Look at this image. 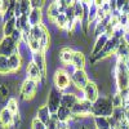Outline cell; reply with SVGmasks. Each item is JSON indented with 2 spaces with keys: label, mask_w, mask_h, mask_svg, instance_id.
Returning <instances> with one entry per match:
<instances>
[{
  "label": "cell",
  "mask_w": 129,
  "mask_h": 129,
  "mask_svg": "<svg viewBox=\"0 0 129 129\" xmlns=\"http://www.w3.org/2000/svg\"><path fill=\"white\" fill-rule=\"evenodd\" d=\"M93 123H94V128L95 129H111L107 117L95 116V117H93Z\"/></svg>",
  "instance_id": "cell-23"
},
{
  "label": "cell",
  "mask_w": 129,
  "mask_h": 129,
  "mask_svg": "<svg viewBox=\"0 0 129 129\" xmlns=\"http://www.w3.org/2000/svg\"><path fill=\"white\" fill-rule=\"evenodd\" d=\"M115 107L112 105L111 95H100L98 100L92 103V116L110 117L114 114Z\"/></svg>",
  "instance_id": "cell-2"
},
{
  "label": "cell",
  "mask_w": 129,
  "mask_h": 129,
  "mask_svg": "<svg viewBox=\"0 0 129 129\" xmlns=\"http://www.w3.org/2000/svg\"><path fill=\"white\" fill-rule=\"evenodd\" d=\"M85 64H87V61H85L84 52H81V50H75V52H74L72 61H71V66H72L75 70H85Z\"/></svg>",
  "instance_id": "cell-14"
},
{
  "label": "cell",
  "mask_w": 129,
  "mask_h": 129,
  "mask_svg": "<svg viewBox=\"0 0 129 129\" xmlns=\"http://www.w3.org/2000/svg\"><path fill=\"white\" fill-rule=\"evenodd\" d=\"M17 30V26H16V18L8 21V22L4 23L3 26V35L4 36H12V34Z\"/></svg>",
  "instance_id": "cell-24"
},
{
  "label": "cell",
  "mask_w": 129,
  "mask_h": 129,
  "mask_svg": "<svg viewBox=\"0 0 129 129\" xmlns=\"http://www.w3.org/2000/svg\"><path fill=\"white\" fill-rule=\"evenodd\" d=\"M62 94L63 92H61L59 89H57L54 85L49 89L48 95H47V106L50 110L52 114H56L58 111V109L61 107V100H62Z\"/></svg>",
  "instance_id": "cell-5"
},
{
  "label": "cell",
  "mask_w": 129,
  "mask_h": 129,
  "mask_svg": "<svg viewBox=\"0 0 129 129\" xmlns=\"http://www.w3.org/2000/svg\"><path fill=\"white\" fill-rule=\"evenodd\" d=\"M126 22H128V26H129V13L126 14Z\"/></svg>",
  "instance_id": "cell-31"
},
{
  "label": "cell",
  "mask_w": 129,
  "mask_h": 129,
  "mask_svg": "<svg viewBox=\"0 0 129 129\" xmlns=\"http://www.w3.org/2000/svg\"><path fill=\"white\" fill-rule=\"evenodd\" d=\"M83 95H84V100H87L90 103H93L98 100L100 89H98V85H97V83L94 80H89V83L85 85V88L83 89Z\"/></svg>",
  "instance_id": "cell-9"
},
{
  "label": "cell",
  "mask_w": 129,
  "mask_h": 129,
  "mask_svg": "<svg viewBox=\"0 0 129 129\" xmlns=\"http://www.w3.org/2000/svg\"><path fill=\"white\" fill-rule=\"evenodd\" d=\"M115 56H116L117 61H123V62L129 63V40L126 38L120 39L119 47H117Z\"/></svg>",
  "instance_id": "cell-10"
},
{
  "label": "cell",
  "mask_w": 129,
  "mask_h": 129,
  "mask_svg": "<svg viewBox=\"0 0 129 129\" xmlns=\"http://www.w3.org/2000/svg\"><path fill=\"white\" fill-rule=\"evenodd\" d=\"M5 107L7 109L12 112V114H18L19 112V105H18V101L16 100V98H9L8 101H7V105H5Z\"/></svg>",
  "instance_id": "cell-25"
},
{
  "label": "cell",
  "mask_w": 129,
  "mask_h": 129,
  "mask_svg": "<svg viewBox=\"0 0 129 129\" xmlns=\"http://www.w3.org/2000/svg\"><path fill=\"white\" fill-rule=\"evenodd\" d=\"M28 23L31 25V27L43 25V10H41V9H39V8H32L31 13H30V16H28Z\"/></svg>",
  "instance_id": "cell-16"
},
{
  "label": "cell",
  "mask_w": 129,
  "mask_h": 129,
  "mask_svg": "<svg viewBox=\"0 0 129 129\" xmlns=\"http://www.w3.org/2000/svg\"><path fill=\"white\" fill-rule=\"evenodd\" d=\"M9 67H10V72H17L21 70V64H22V57H21L19 53H16V54L10 56L9 58Z\"/></svg>",
  "instance_id": "cell-22"
},
{
  "label": "cell",
  "mask_w": 129,
  "mask_h": 129,
  "mask_svg": "<svg viewBox=\"0 0 129 129\" xmlns=\"http://www.w3.org/2000/svg\"><path fill=\"white\" fill-rule=\"evenodd\" d=\"M80 101V98L72 92H63L62 94V100H61V106L67 107V109L72 110V107Z\"/></svg>",
  "instance_id": "cell-13"
},
{
  "label": "cell",
  "mask_w": 129,
  "mask_h": 129,
  "mask_svg": "<svg viewBox=\"0 0 129 129\" xmlns=\"http://www.w3.org/2000/svg\"><path fill=\"white\" fill-rule=\"evenodd\" d=\"M31 129H47V125L44 123H41L39 119L34 117L31 121Z\"/></svg>",
  "instance_id": "cell-30"
},
{
  "label": "cell",
  "mask_w": 129,
  "mask_h": 129,
  "mask_svg": "<svg viewBox=\"0 0 129 129\" xmlns=\"http://www.w3.org/2000/svg\"><path fill=\"white\" fill-rule=\"evenodd\" d=\"M7 74H10L9 59L4 56H0V75H7Z\"/></svg>",
  "instance_id": "cell-26"
},
{
  "label": "cell",
  "mask_w": 129,
  "mask_h": 129,
  "mask_svg": "<svg viewBox=\"0 0 129 129\" xmlns=\"http://www.w3.org/2000/svg\"><path fill=\"white\" fill-rule=\"evenodd\" d=\"M35 117L47 125L48 121L50 120V117H52V112H50V110L48 109L47 105H41L39 109L36 110V116H35Z\"/></svg>",
  "instance_id": "cell-21"
},
{
  "label": "cell",
  "mask_w": 129,
  "mask_h": 129,
  "mask_svg": "<svg viewBox=\"0 0 129 129\" xmlns=\"http://www.w3.org/2000/svg\"><path fill=\"white\" fill-rule=\"evenodd\" d=\"M81 129H87V128H85V126H83V128H81Z\"/></svg>",
  "instance_id": "cell-32"
},
{
  "label": "cell",
  "mask_w": 129,
  "mask_h": 129,
  "mask_svg": "<svg viewBox=\"0 0 129 129\" xmlns=\"http://www.w3.org/2000/svg\"><path fill=\"white\" fill-rule=\"evenodd\" d=\"M32 62H34L36 66L39 67V70H40L41 74H43V76L45 78V75H47V69H48L45 52H38V53H34V54H32Z\"/></svg>",
  "instance_id": "cell-12"
},
{
  "label": "cell",
  "mask_w": 129,
  "mask_h": 129,
  "mask_svg": "<svg viewBox=\"0 0 129 129\" xmlns=\"http://www.w3.org/2000/svg\"><path fill=\"white\" fill-rule=\"evenodd\" d=\"M72 114L75 117H79V119H89L92 116V103L88 102L87 100H80L76 105L72 107Z\"/></svg>",
  "instance_id": "cell-7"
},
{
  "label": "cell",
  "mask_w": 129,
  "mask_h": 129,
  "mask_svg": "<svg viewBox=\"0 0 129 129\" xmlns=\"http://www.w3.org/2000/svg\"><path fill=\"white\" fill-rule=\"evenodd\" d=\"M74 49L70 48V47H63L59 49V61L67 66V64H71V61H72V57H74Z\"/></svg>",
  "instance_id": "cell-20"
},
{
  "label": "cell",
  "mask_w": 129,
  "mask_h": 129,
  "mask_svg": "<svg viewBox=\"0 0 129 129\" xmlns=\"http://www.w3.org/2000/svg\"><path fill=\"white\" fill-rule=\"evenodd\" d=\"M62 13V9L58 4V2H52L49 4V7L47 8V17L49 18V21L53 23L56 21V18Z\"/></svg>",
  "instance_id": "cell-18"
},
{
  "label": "cell",
  "mask_w": 129,
  "mask_h": 129,
  "mask_svg": "<svg viewBox=\"0 0 129 129\" xmlns=\"http://www.w3.org/2000/svg\"><path fill=\"white\" fill-rule=\"evenodd\" d=\"M23 124V116H21V114H16L14 117H13V123H12V126L13 129H21V126H22Z\"/></svg>",
  "instance_id": "cell-28"
},
{
  "label": "cell",
  "mask_w": 129,
  "mask_h": 129,
  "mask_svg": "<svg viewBox=\"0 0 129 129\" xmlns=\"http://www.w3.org/2000/svg\"><path fill=\"white\" fill-rule=\"evenodd\" d=\"M89 80L90 79L85 70H75L71 74V84L79 90H83L85 85L89 83Z\"/></svg>",
  "instance_id": "cell-8"
},
{
  "label": "cell",
  "mask_w": 129,
  "mask_h": 129,
  "mask_svg": "<svg viewBox=\"0 0 129 129\" xmlns=\"http://www.w3.org/2000/svg\"><path fill=\"white\" fill-rule=\"evenodd\" d=\"M109 36L107 35H101L95 39L94 44H93V49H92V53H90V57H94L97 56L100 52H102V49L105 48V45L107 44V41H109Z\"/></svg>",
  "instance_id": "cell-17"
},
{
  "label": "cell",
  "mask_w": 129,
  "mask_h": 129,
  "mask_svg": "<svg viewBox=\"0 0 129 129\" xmlns=\"http://www.w3.org/2000/svg\"><path fill=\"white\" fill-rule=\"evenodd\" d=\"M112 117L119 123V125L124 121H126V117H125V112H124V109L123 107H119V109H115L114 110V114H112Z\"/></svg>",
  "instance_id": "cell-27"
},
{
  "label": "cell",
  "mask_w": 129,
  "mask_h": 129,
  "mask_svg": "<svg viewBox=\"0 0 129 129\" xmlns=\"http://www.w3.org/2000/svg\"><path fill=\"white\" fill-rule=\"evenodd\" d=\"M13 117H14V114L10 112L7 107H3V109L0 110V125H2L4 129L12 126Z\"/></svg>",
  "instance_id": "cell-15"
},
{
  "label": "cell",
  "mask_w": 129,
  "mask_h": 129,
  "mask_svg": "<svg viewBox=\"0 0 129 129\" xmlns=\"http://www.w3.org/2000/svg\"><path fill=\"white\" fill-rule=\"evenodd\" d=\"M26 75H27V79H31V80H34V81H38V83L45 81V78L43 76L41 71L39 70V67L32 61L28 62L27 66H26Z\"/></svg>",
  "instance_id": "cell-11"
},
{
  "label": "cell",
  "mask_w": 129,
  "mask_h": 129,
  "mask_svg": "<svg viewBox=\"0 0 129 129\" xmlns=\"http://www.w3.org/2000/svg\"><path fill=\"white\" fill-rule=\"evenodd\" d=\"M16 53H19V45L16 44L10 36H3V39L0 40V56L9 58Z\"/></svg>",
  "instance_id": "cell-6"
},
{
  "label": "cell",
  "mask_w": 129,
  "mask_h": 129,
  "mask_svg": "<svg viewBox=\"0 0 129 129\" xmlns=\"http://www.w3.org/2000/svg\"><path fill=\"white\" fill-rule=\"evenodd\" d=\"M56 115H57L58 121H61V123H67V124H69V123L74 119L72 111H71L70 109H67V107H63V106L59 107L58 111L56 112Z\"/></svg>",
  "instance_id": "cell-19"
},
{
  "label": "cell",
  "mask_w": 129,
  "mask_h": 129,
  "mask_svg": "<svg viewBox=\"0 0 129 129\" xmlns=\"http://www.w3.org/2000/svg\"><path fill=\"white\" fill-rule=\"evenodd\" d=\"M38 89H39V83L38 81H34L31 79H26L22 84H21L19 100L21 101H31L35 97Z\"/></svg>",
  "instance_id": "cell-4"
},
{
  "label": "cell",
  "mask_w": 129,
  "mask_h": 129,
  "mask_svg": "<svg viewBox=\"0 0 129 129\" xmlns=\"http://www.w3.org/2000/svg\"><path fill=\"white\" fill-rule=\"evenodd\" d=\"M53 84L57 89L61 92L67 90L71 87V76L67 71H64L63 69H57L53 74Z\"/></svg>",
  "instance_id": "cell-3"
},
{
  "label": "cell",
  "mask_w": 129,
  "mask_h": 129,
  "mask_svg": "<svg viewBox=\"0 0 129 129\" xmlns=\"http://www.w3.org/2000/svg\"><path fill=\"white\" fill-rule=\"evenodd\" d=\"M47 129H58V119L56 114H52L50 120L47 124Z\"/></svg>",
  "instance_id": "cell-29"
},
{
  "label": "cell",
  "mask_w": 129,
  "mask_h": 129,
  "mask_svg": "<svg viewBox=\"0 0 129 129\" xmlns=\"http://www.w3.org/2000/svg\"><path fill=\"white\" fill-rule=\"evenodd\" d=\"M114 79L117 92L129 90V63L116 59L114 67Z\"/></svg>",
  "instance_id": "cell-1"
}]
</instances>
